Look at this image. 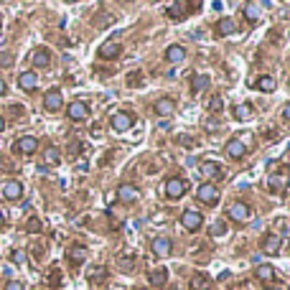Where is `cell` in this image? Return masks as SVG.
<instances>
[{
  "instance_id": "2",
  "label": "cell",
  "mask_w": 290,
  "mask_h": 290,
  "mask_svg": "<svg viewBox=\"0 0 290 290\" xmlns=\"http://www.w3.org/2000/svg\"><path fill=\"white\" fill-rule=\"evenodd\" d=\"M227 217L232 222H247V219H250V206H247L244 201H234V204H229Z\"/></svg>"
},
{
  "instance_id": "25",
  "label": "cell",
  "mask_w": 290,
  "mask_h": 290,
  "mask_svg": "<svg viewBox=\"0 0 290 290\" xmlns=\"http://www.w3.org/2000/svg\"><path fill=\"white\" fill-rule=\"evenodd\" d=\"M44 160H46V165H59V163H61V153H59L56 148H46Z\"/></svg>"
},
{
  "instance_id": "40",
  "label": "cell",
  "mask_w": 290,
  "mask_h": 290,
  "mask_svg": "<svg viewBox=\"0 0 290 290\" xmlns=\"http://www.w3.org/2000/svg\"><path fill=\"white\" fill-rule=\"evenodd\" d=\"M49 282H51V285H59V282H61V280H59V272H56V270H54V272H49Z\"/></svg>"
},
{
  "instance_id": "11",
  "label": "cell",
  "mask_w": 290,
  "mask_h": 290,
  "mask_svg": "<svg viewBox=\"0 0 290 290\" xmlns=\"http://www.w3.org/2000/svg\"><path fill=\"white\" fill-rule=\"evenodd\" d=\"M61 102H64V97H61V89H49V92L44 94V107H46L49 112H56V110H61Z\"/></svg>"
},
{
  "instance_id": "20",
  "label": "cell",
  "mask_w": 290,
  "mask_h": 290,
  "mask_svg": "<svg viewBox=\"0 0 290 290\" xmlns=\"http://www.w3.org/2000/svg\"><path fill=\"white\" fill-rule=\"evenodd\" d=\"M165 59H168L171 64H181L186 59V49L183 46H168V51H165Z\"/></svg>"
},
{
  "instance_id": "12",
  "label": "cell",
  "mask_w": 290,
  "mask_h": 290,
  "mask_svg": "<svg viewBox=\"0 0 290 290\" xmlns=\"http://www.w3.org/2000/svg\"><path fill=\"white\" fill-rule=\"evenodd\" d=\"M36 148H38V140H36L33 135H23V138L16 143V153H21V155H33Z\"/></svg>"
},
{
  "instance_id": "7",
  "label": "cell",
  "mask_w": 290,
  "mask_h": 290,
  "mask_svg": "<svg viewBox=\"0 0 290 290\" xmlns=\"http://www.w3.org/2000/svg\"><path fill=\"white\" fill-rule=\"evenodd\" d=\"M171 250H173V242L168 237H155L153 239V255L155 257H168Z\"/></svg>"
},
{
  "instance_id": "30",
  "label": "cell",
  "mask_w": 290,
  "mask_h": 290,
  "mask_svg": "<svg viewBox=\"0 0 290 290\" xmlns=\"http://www.w3.org/2000/svg\"><path fill=\"white\" fill-rule=\"evenodd\" d=\"M186 8H191V6L188 3H173V6H168V16L171 18H181Z\"/></svg>"
},
{
  "instance_id": "1",
  "label": "cell",
  "mask_w": 290,
  "mask_h": 290,
  "mask_svg": "<svg viewBox=\"0 0 290 290\" xmlns=\"http://www.w3.org/2000/svg\"><path fill=\"white\" fill-rule=\"evenodd\" d=\"M196 199H199L201 204L214 206V204L219 201V188H217L214 183H201V186L196 188Z\"/></svg>"
},
{
  "instance_id": "14",
  "label": "cell",
  "mask_w": 290,
  "mask_h": 290,
  "mask_svg": "<svg viewBox=\"0 0 290 290\" xmlns=\"http://www.w3.org/2000/svg\"><path fill=\"white\" fill-rule=\"evenodd\" d=\"M87 257H89V250L84 244H74L71 250H69V262L71 265H81V262H87Z\"/></svg>"
},
{
  "instance_id": "31",
  "label": "cell",
  "mask_w": 290,
  "mask_h": 290,
  "mask_svg": "<svg viewBox=\"0 0 290 290\" xmlns=\"http://www.w3.org/2000/svg\"><path fill=\"white\" fill-rule=\"evenodd\" d=\"M267 186H270V191H282L285 188V176H270V181H267Z\"/></svg>"
},
{
  "instance_id": "16",
  "label": "cell",
  "mask_w": 290,
  "mask_h": 290,
  "mask_svg": "<svg viewBox=\"0 0 290 290\" xmlns=\"http://www.w3.org/2000/svg\"><path fill=\"white\" fill-rule=\"evenodd\" d=\"M201 176H206V178H222V165L212 163V160H204L201 163Z\"/></svg>"
},
{
  "instance_id": "46",
  "label": "cell",
  "mask_w": 290,
  "mask_h": 290,
  "mask_svg": "<svg viewBox=\"0 0 290 290\" xmlns=\"http://www.w3.org/2000/svg\"><path fill=\"white\" fill-rule=\"evenodd\" d=\"M140 290H148V287H140Z\"/></svg>"
},
{
  "instance_id": "27",
  "label": "cell",
  "mask_w": 290,
  "mask_h": 290,
  "mask_svg": "<svg viewBox=\"0 0 290 290\" xmlns=\"http://www.w3.org/2000/svg\"><path fill=\"white\" fill-rule=\"evenodd\" d=\"M250 115H252V105L244 102V105H237V107H234V117H237V120H247Z\"/></svg>"
},
{
  "instance_id": "13",
  "label": "cell",
  "mask_w": 290,
  "mask_h": 290,
  "mask_svg": "<svg viewBox=\"0 0 290 290\" xmlns=\"http://www.w3.org/2000/svg\"><path fill=\"white\" fill-rule=\"evenodd\" d=\"M173 110H176V102H173L171 97H160V100L153 105V112H155V115H160V117L173 115Z\"/></svg>"
},
{
  "instance_id": "9",
  "label": "cell",
  "mask_w": 290,
  "mask_h": 290,
  "mask_svg": "<svg viewBox=\"0 0 290 290\" xmlns=\"http://www.w3.org/2000/svg\"><path fill=\"white\" fill-rule=\"evenodd\" d=\"M66 115H69V120H74V122H81V120H87V115H89V107H87L84 102H71V105L66 107Z\"/></svg>"
},
{
  "instance_id": "21",
  "label": "cell",
  "mask_w": 290,
  "mask_h": 290,
  "mask_svg": "<svg viewBox=\"0 0 290 290\" xmlns=\"http://www.w3.org/2000/svg\"><path fill=\"white\" fill-rule=\"evenodd\" d=\"M217 33H219V36H232V33H237V23H234L232 18H222V21L217 23Z\"/></svg>"
},
{
  "instance_id": "3",
  "label": "cell",
  "mask_w": 290,
  "mask_h": 290,
  "mask_svg": "<svg viewBox=\"0 0 290 290\" xmlns=\"http://www.w3.org/2000/svg\"><path fill=\"white\" fill-rule=\"evenodd\" d=\"M133 122H135V117H133L130 112H125V110H120V112L112 115V128H115L117 133L130 130V128H133Z\"/></svg>"
},
{
  "instance_id": "17",
  "label": "cell",
  "mask_w": 290,
  "mask_h": 290,
  "mask_svg": "<svg viewBox=\"0 0 290 290\" xmlns=\"http://www.w3.org/2000/svg\"><path fill=\"white\" fill-rule=\"evenodd\" d=\"M3 196H6L8 201H16V199L23 196V186H21L18 181H8V183L3 186Z\"/></svg>"
},
{
  "instance_id": "22",
  "label": "cell",
  "mask_w": 290,
  "mask_h": 290,
  "mask_svg": "<svg viewBox=\"0 0 290 290\" xmlns=\"http://www.w3.org/2000/svg\"><path fill=\"white\" fill-rule=\"evenodd\" d=\"M212 287V277L209 275H194L191 277V290H209Z\"/></svg>"
},
{
  "instance_id": "28",
  "label": "cell",
  "mask_w": 290,
  "mask_h": 290,
  "mask_svg": "<svg viewBox=\"0 0 290 290\" xmlns=\"http://www.w3.org/2000/svg\"><path fill=\"white\" fill-rule=\"evenodd\" d=\"M242 11H244V18L250 21V23H257V6L255 3H244Z\"/></svg>"
},
{
  "instance_id": "44",
  "label": "cell",
  "mask_w": 290,
  "mask_h": 290,
  "mask_svg": "<svg viewBox=\"0 0 290 290\" xmlns=\"http://www.w3.org/2000/svg\"><path fill=\"white\" fill-rule=\"evenodd\" d=\"M0 227H6V214L0 212Z\"/></svg>"
},
{
  "instance_id": "36",
  "label": "cell",
  "mask_w": 290,
  "mask_h": 290,
  "mask_svg": "<svg viewBox=\"0 0 290 290\" xmlns=\"http://www.w3.org/2000/svg\"><path fill=\"white\" fill-rule=\"evenodd\" d=\"M204 128H206V130H219V120H214V117H209V120H206V122H204Z\"/></svg>"
},
{
  "instance_id": "42",
  "label": "cell",
  "mask_w": 290,
  "mask_h": 290,
  "mask_svg": "<svg viewBox=\"0 0 290 290\" xmlns=\"http://www.w3.org/2000/svg\"><path fill=\"white\" fill-rule=\"evenodd\" d=\"M282 117H285V120H290V102L282 107Z\"/></svg>"
},
{
  "instance_id": "35",
  "label": "cell",
  "mask_w": 290,
  "mask_h": 290,
  "mask_svg": "<svg viewBox=\"0 0 290 290\" xmlns=\"http://www.w3.org/2000/svg\"><path fill=\"white\" fill-rule=\"evenodd\" d=\"M140 74H143V71H133V74L128 76V84H130V87H140V84H143V76H140Z\"/></svg>"
},
{
  "instance_id": "33",
  "label": "cell",
  "mask_w": 290,
  "mask_h": 290,
  "mask_svg": "<svg viewBox=\"0 0 290 290\" xmlns=\"http://www.w3.org/2000/svg\"><path fill=\"white\" fill-rule=\"evenodd\" d=\"M26 229H28L31 234H38V232H41V219H38V217H31L28 224H26Z\"/></svg>"
},
{
  "instance_id": "45",
  "label": "cell",
  "mask_w": 290,
  "mask_h": 290,
  "mask_svg": "<svg viewBox=\"0 0 290 290\" xmlns=\"http://www.w3.org/2000/svg\"><path fill=\"white\" fill-rule=\"evenodd\" d=\"M3 128H6V120H3V115H0V133H3Z\"/></svg>"
},
{
  "instance_id": "19",
  "label": "cell",
  "mask_w": 290,
  "mask_h": 290,
  "mask_svg": "<svg viewBox=\"0 0 290 290\" xmlns=\"http://www.w3.org/2000/svg\"><path fill=\"white\" fill-rule=\"evenodd\" d=\"M255 277H257L260 282H272V280H275L272 265H257V267H255Z\"/></svg>"
},
{
  "instance_id": "10",
  "label": "cell",
  "mask_w": 290,
  "mask_h": 290,
  "mask_svg": "<svg viewBox=\"0 0 290 290\" xmlns=\"http://www.w3.org/2000/svg\"><path fill=\"white\" fill-rule=\"evenodd\" d=\"M138 196H140V191H138L135 186H130V183H120V186H117V199H120V201H125V204H135V201H138Z\"/></svg>"
},
{
  "instance_id": "4",
  "label": "cell",
  "mask_w": 290,
  "mask_h": 290,
  "mask_svg": "<svg viewBox=\"0 0 290 290\" xmlns=\"http://www.w3.org/2000/svg\"><path fill=\"white\" fill-rule=\"evenodd\" d=\"M181 224H183L188 232H196V229H201V224H204V217H201L196 209H186V212L181 214Z\"/></svg>"
},
{
  "instance_id": "38",
  "label": "cell",
  "mask_w": 290,
  "mask_h": 290,
  "mask_svg": "<svg viewBox=\"0 0 290 290\" xmlns=\"http://www.w3.org/2000/svg\"><path fill=\"white\" fill-rule=\"evenodd\" d=\"M11 257H13V262H18V265H21V262L26 260V252H21V250H16V252H13Z\"/></svg>"
},
{
  "instance_id": "15",
  "label": "cell",
  "mask_w": 290,
  "mask_h": 290,
  "mask_svg": "<svg viewBox=\"0 0 290 290\" xmlns=\"http://www.w3.org/2000/svg\"><path fill=\"white\" fill-rule=\"evenodd\" d=\"M36 84H38V76H36L33 71H23V74H18V87H21L23 92H33Z\"/></svg>"
},
{
  "instance_id": "41",
  "label": "cell",
  "mask_w": 290,
  "mask_h": 290,
  "mask_svg": "<svg viewBox=\"0 0 290 290\" xmlns=\"http://www.w3.org/2000/svg\"><path fill=\"white\" fill-rule=\"evenodd\" d=\"M0 64H3V66H11V64H13V56L3 54V56H0Z\"/></svg>"
},
{
  "instance_id": "5",
  "label": "cell",
  "mask_w": 290,
  "mask_h": 290,
  "mask_svg": "<svg viewBox=\"0 0 290 290\" xmlns=\"http://www.w3.org/2000/svg\"><path fill=\"white\" fill-rule=\"evenodd\" d=\"M186 194V181L183 178H168V181H165V196H168V199H181Z\"/></svg>"
},
{
  "instance_id": "32",
  "label": "cell",
  "mask_w": 290,
  "mask_h": 290,
  "mask_svg": "<svg viewBox=\"0 0 290 290\" xmlns=\"http://www.w3.org/2000/svg\"><path fill=\"white\" fill-rule=\"evenodd\" d=\"M105 277H107V267H102V265H100V267H92V270H89V280L102 282Z\"/></svg>"
},
{
  "instance_id": "24",
  "label": "cell",
  "mask_w": 290,
  "mask_h": 290,
  "mask_svg": "<svg viewBox=\"0 0 290 290\" xmlns=\"http://www.w3.org/2000/svg\"><path fill=\"white\" fill-rule=\"evenodd\" d=\"M209 87V76L206 74H194V79H191V92L196 94V92H201V89H206Z\"/></svg>"
},
{
  "instance_id": "23",
  "label": "cell",
  "mask_w": 290,
  "mask_h": 290,
  "mask_svg": "<svg viewBox=\"0 0 290 290\" xmlns=\"http://www.w3.org/2000/svg\"><path fill=\"white\" fill-rule=\"evenodd\" d=\"M49 64H51V56H49V51H46V49H38V51H33V66L44 69V66H49Z\"/></svg>"
},
{
  "instance_id": "18",
  "label": "cell",
  "mask_w": 290,
  "mask_h": 290,
  "mask_svg": "<svg viewBox=\"0 0 290 290\" xmlns=\"http://www.w3.org/2000/svg\"><path fill=\"white\" fill-rule=\"evenodd\" d=\"M120 51H122V49H120L117 41H107V44L100 46V56H102V59H117Z\"/></svg>"
},
{
  "instance_id": "43",
  "label": "cell",
  "mask_w": 290,
  "mask_h": 290,
  "mask_svg": "<svg viewBox=\"0 0 290 290\" xmlns=\"http://www.w3.org/2000/svg\"><path fill=\"white\" fill-rule=\"evenodd\" d=\"M0 94H6V81L0 79Z\"/></svg>"
},
{
  "instance_id": "6",
  "label": "cell",
  "mask_w": 290,
  "mask_h": 290,
  "mask_svg": "<svg viewBox=\"0 0 290 290\" xmlns=\"http://www.w3.org/2000/svg\"><path fill=\"white\" fill-rule=\"evenodd\" d=\"M280 244H282V237L275 234V232H270V234L262 237V252L265 255H277L280 252Z\"/></svg>"
},
{
  "instance_id": "39",
  "label": "cell",
  "mask_w": 290,
  "mask_h": 290,
  "mask_svg": "<svg viewBox=\"0 0 290 290\" xmlns=\"http://www.w3.org/2000/svg\"><path fill=\"white\" fill-rule=\"evenodd\" d=\"M214 234H224V224H222V222H217V224L212 227V237H214Z\"/></svg>"
},
{
  "instance_id": "26",
  "label": "cell",
  "mask_w": 290,
  "mask_h": 290,
  "mask_svg": "<svg viewBox=\"0 0 290 290\" xmlns=\"http://www.w3.org/2000/svg\"><path fill=\"white\" fill-rule=\"evenodd\" d=\"M165 277H168V272H165V270H155V272H150V282L155 285V287H163L165 285Z\"/></svg>"
},
{
  "instance_id": "8",
  "label": "cell",
  "mask_w": 290,
  "mask_h": 290,
  "mask_svg": "<svg viewBox=\"0 0 290 290\" xmlns=\"http://www.w3.org/2000/svg\"><path fill=\"white\" fill-rule=\"evenodd\" d=\"M224 153H227V158H232V160H242V158H244V153H247V148H244V143H242V140L232 138V140L224 145Z\"/></svg>"
},
{
  "instance_id": "34",
  "label": "cell",
  "mask_w": 290,
  "mask_h": 290,
  "mask_svg": "<svg viewBox=\"0 0 290 290\" xmlns=\"http://www.w3.org/2000/svg\"><path fill=\"white\" fill-rule=\"evenodd\" d=\"M222 107H224L222 97H219V94H214V97L209 100V110H212V112H222Z\"/></svg>"
},
{
  "instance_id": "29",
  "label": "cell",
  "mask_w": 290,
  "mask_h": 290,
  "mask_svg": "<svg viewBox=\"0 0 290 290\" xmlns=\"http://www.w3.org/2000/svg\"><path fill=\"white\" fill-rule=\"evenodd\" d=\"M257 89L272 92V89H275V79H272V76H260V79H257Z\"/></svg>"
},
{
  "instance_id": "37",
  "label": "cell",
  "mask_w": 290,
  "mask_h": 290,
  "mask_svg": "<svg viewBox=\"0 0 290 290\" xmlns=\"http://www.w3.org/2000/svg\"><path fill=\"white\" fill-rule=\"evenodd\" d=\"M6 290H23V285H21L18 280H8V282H6Z\"/></svg>"
}]
</instances>
